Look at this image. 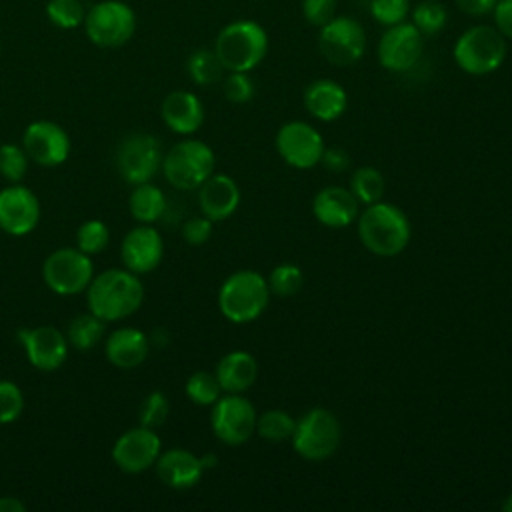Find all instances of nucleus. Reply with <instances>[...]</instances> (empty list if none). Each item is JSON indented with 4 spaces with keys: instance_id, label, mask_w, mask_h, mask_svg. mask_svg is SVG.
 Instances as JSON below:
<instances>
[{
    "instance_id": "obj_42",
    "label": "nucleus",
    "mask_w": 512,
    "mask_h": 512,
    "mask_svg": "<svg viewBox=\"0 0 512 512\" xmlns=\"http://www.w3.org/2000/svg\"><path fill=\"white\" fill-rule=\"evenodd\" d=\"M336 6V0H302V16L310 26L320 28L336 16Z\"/></svg>"
},
{
    "instance_id": "obj_13",
    "label": "nucleus",
    "mask_w": 512,
    "mask_h": 512,
    "mask_svg": "<svg viewBox=\"0 0 512 512\" xmlns=\"http://www.w3.org/2000/svg\"><path fill=\"white\" fill-rule=\"evenodd\" d=\"M88 38L102 48H116L134 34L136 18L130 6L118 0H106L90 8L84 18Z\"/></svg>"
},
{
    "instance_id": "obj_36",
    "label": "nucleus",
    "mask_w": 512,
    "mask_h": 512,
    "mask_svg": "<svg viewBox=\"0 0 512 512\" xmlns=\"http://www.w3.org/2000/svg\"><path fill=\"white\" fill-rule=\"evenodd\" d=\"M28 154L22 146L16 144H2L0 146V174L16 184L22 182V178L26 176L28 170Z\"/></svg>"
},
{
    "instance_id": "obj_44",
    "label": "nucleus",
    "mask_w": 512,
    "mask_h": 512,
    "mask_svg": "<svg viewBox=\"0 0 512 512\" xmlns=\"http://www.w3.org/2000/svg\"><path fill=\"white\" fill-rule=\"evenodd\" d=\"M494 26L506 40H512V0H498L494 10Z\"/></svg>"
},
{
    "instance_id": "obj_28",
    "label": "nucleus",
    "mask_w": 512,
    "mask_h": 512,
    "mask_svg": "<svg viewBox=\"0 0 512 512\" xmlns=\"http://www.w3.org/2000/svg\"><path fill=\"white\" fill-rule=\"evenodd\" d=\"M104 320L92 314L90 310L86 314H78L70 320L66 330V340L72 348L86 352L92 350L104 336Z\"/></svg>"
},
{
    "instance_id": "obj_20",
    "label": "nucleus",
    "mask_w": 512,
    "mask_h": 512,
    "mask_svg": "<svg viewBox=\"0 0 512 512\" xmlns=\"http://www.w3.org/2000/svg\"><path fill=\"white\" fill-rule=\"evenodd\" d=\"M314 218L326 228H346L356 222L360 214V202L344 186H324L312 200Z\"/></svg>"
},
{
    "instance_id": "obj_43",
    "label": "nucleus",
    "mask_w": 512,
    "mask_h": 512,
    "mask_svg": "<svg viewBox=\"0 0 512 512\" xmlns=\"http://www.w3.org/2000/svg\"><path fill=\"white\" fill-rule=\"evenodd\" d=\"M212 230H214V222L210 218H206L204 214L192 216L182 224V238L190 246H202L212 236Z\"/></svg>"
},
{
    "instance_id": "obj_39",
    "label": "nucleus",
    "mask_w": 512,
    "mask_h": 512,
    "mask_svg": "<svg viewBox=\"0 0 512 512\" xmlns=\"http://www.w3.org/2000/svg\"><path fill=\"white\" fill-rule=\"evenodd\" d=\"M168 414H170V404H168L166 394L160 390H154L142 400L140 410H138V420L142 426L158 428L166 422Z\"/></svg>"
},
{
    "instance_id": "obj_11",
    "label": "nucleus",
    "mask_w": 512,
    "mask_h": 512,
    "mask_svg": "<svg viewBox=\"0 0 512 512\" xmlns=\"http://www.w3.org/2000/svg\"><path fill=\"white\" fill-rule=\"evenodd\" d=\"M162 148L152 134L126 136L116 152V168L124 182L136 186L150 182L162 168Z\"/></svg>"
},
{
    "instance_id": "obj_4",
    "label": "nucleus",
    "mask_w": 512,
    "mask_h": 512,
    "mask_svg": "<svg viewBox=\"0 0 512 512\" xmlns=\"http://www.w3.org/2000/svg\"><path fill=\"white\" fill-rule=\"evenodd\" d=\"M508 44L496 26L474 24L454 42L452 56L456 66L470 76H486L506 60Z\"/></svg>"
},
{
    "instance_id": "obj_30",
    "label": "nucleus",
    "mask_w": 512,
    "mask_h": 512,
    "mask_svg": "<svg viewBox=\"0 0 512 512\" xmlns=\"http://www.w3.org/2000/svg\"><path fill=\"white\" fill-rule=\"evenodd\" d=\"M348 188L360 204L368 206V204L382 200L386 184H384V176L380 170H376L374 166H362L352 172Z\"/></svg>"
},
{
    "instance_id": "obj_41",
    "label": "nucleus",
    "mask_w": 512,
    "mask_h": 512,
    "mask_svg": "<svg viewBox=\"0 0 512 512\" xmlns=\"http://www.w3.org/2000/svg\"><path fill=\"white\" fill-rule=\"evenodd\" d=\"M24 410V396L22 390L10 382L0 380V424L14 422Z\"/></svg>"
},
{
    "instance_id": "obj_46",
    "label": "nucleus",
    "mask_w": 512,
    "mask_h": 512,
    "mask_svg": "<svg viewBox=\"0 0 512 512\" xmlns=\"http://www.w3.org/2000/svg\"><path fill=\"white\" fill-rule=\"evenodd\" d=\"M498 0H454L456 8L466 16H488L492 14Z\"/></svg>"
},
{
    "instance_id": "obj_24",
    "label": "nucleus",
    "mask_w": 512,
    "mask_h": 512,
    "mask_svg": "<svg viewBox=\"0 0 512 512\" xmlns=\"http://www.w3.org/2000/svg\"><path fill=\"white\" fill-rule=\"evenodd\" d=\"M164 124L182 136L194 134L204 122V106L200 98L188 90L170 92L160 106Z\"/></svg>"
},
{
    "instance_id": "obj_1",
    "label": "nucleus",
    "mask_w": 512,
    "mask_h": 512,
    "mask_svg": "<svg viewBox=\"0 0 512 512\" xmlns=\"http://www.w3.org/2000/svg\"><path fill=\"white\" fill-rule=\"evenodd\" d=\"M144 300V286L138 274L128 268H110L96 274L86 288V304L104 322L122 320L134 314Z\"/></svg>"
},
{
    "instance_id": "obj_29",
    "label": "nucleus",
    "mask_w": 512,
    "mask_h": 512,
    "mask_svg": "<svg viewBox=\"0 0 512 512\" xmlns=\"http://www.w3.org/2000/svg\"><path fill=\"white\" fill-rule=\"evenodd\" d=\"M186 72L198 86H212L224 78V66L214 48H198L186 60Z\"/></svg>"
},
{
    "instance_id": "obj_15",
    "label": "nucleus",
    "mask_w": 512,
    "mask_h": 512,
    "mask_svg": "<svg viewBox=\"0 0 512 512\" xmlns=\"http://www.w3.org/2000/svg\"><path fill=\"white\" fill-rule=\"evenodd\" d=\"M162 442L154 428L136 426L126 430L112 446V460L116 466L128 474H138L154 466L160 456Z\"/></svg>"
},
{
    "instance_id": "obj_26",
    "label": "nucleus",
    "mask_w": 512,
    "mask_h": 512,
    "mask_svg": "<svg viewBox=\"0 0 512 512\" xmlns=\"http://www.w3.org/2000/svg\"><path fill=\"white\" fill-rule=\"evenodd\" d=\"M222 392L242 394L246 392L258 378V362L246 350H232L224 354L214 370Z\"/></svg>"
},
{
    "instance_id": "obj_22",
    "label": "nucleus",
    "mask_w": 512,
    "mask_h": 512,
    "mask_svg": "<svg viewBox=\"0 0 512 512\" xmlns=\"http://www.w3.org/2000/svg\"><path fill=\"white\" fill-rule=\"evenodd\" d=\"M154 466L160 482L174 490H186L196 486L204 474L200 456L186 448H170L160 452Z\"/></svg>"
},
{
    "instance_id": "obj_32",
    "label": "nucleus",
    "mask_w": 512,
    "mask_h": 512,
    "mask_svg": "<svg viewBox=\"0 0 512 512\" xmlns=\"http://www.w3.org/2000/svg\"><path fill=\"white\" fill-rule=\"evenodd\" d=\"M410 22L420 30L424 38L434 36L444 30L448 22V10L438 0H420L410 8Z\"/></svg>"
},
{
    "instance_id": "obj_34",
    "label": "nucleus",
    "mask_w": 512,
    "mask_h": 512,
    "mask_svg": "<svg viewBox=\"0 0 512 512\" xmlns=\"http://www.w3.org/2000/svg\"><path fill=\"white\" fill-rule=\"evenodd\" d=\"M266 282H268L270 294L288 298V296H294L300 292V288L304 284V274H302L300 266L284 262L270 270Z\"/></svg>"
},
{
    "instance_id": "obj_45",
    "label": "nucleus",
    "mask_w": 512,
    "mask_h": 512,
    "mask_svg": "<svg viewBox=\"0 0 512 512\" xmlns=\"http://www.w3.org/2000/svg\"><path fill=\"white\" fill-rule=\"evenodd\" d=\"M320 164L334 174L344 172L350 166V156L342 148H324V154L320 158Z\"/></svg>"
},
{
    "instance_id": "obj_38",
    "label": "nucleus",
    "mask_w": 512,
    "mask_h": 512,
    "mask_svg": "<svg viewBox=\"0 0 512 512\" xmlns=\"http://www.w3.org/2000/svg\"><path fill=\"white\" fill-rule=\"evenodd\" d=\"M46 14L60 28H76L86 18L80 0H48Z\"/></svg>"
},
{
    "instance_id": "obj_6",
    "label": "nucleus",
    "mask_w": 512,
    "mask_h": 512,
    "mask_svg": "<svg viewBox=\"0 0 512 512\" xmlns=\"http://www.w3.org/2000/svg\"><path fill=\"white\" fill-rule=\"evenodd\" d=\"M340 438L342 430L336 414L326 408H312L296 420L290 442L300 458L322 462L338 450Z\"/></svg>"
},
{
    "instance_id": "obj_35",
    "label": "nucleus",
    "mask_w": 512,
    "mask_h": 512,
    "mask_svg": "<svg viewBox=\"0 0 512 512\" xmlns=\"http://www.w3.org/2000/svg\"><path fill=\"white\" fill-rule=\"evenodd\" d=\"M108 240H110V230L98 218L82 222L76 232V246L88 256L102 252L108 246Z\"/></svg>"
},
{
    "instance_id": "obj_49",
    "label": "nucleus",
    "mask_w": 512,
    "mask_h": 512,
    "mask_svg": "<svg viewBox=\"0 0 512 512\" xmlns=\"http://www.w3.org/2000/svg\"><path fill=\"white\" fill-rule=\"evenodd\" d=\"M502 510H506V512H512V492L506 496V500L502 502Z\"/></svg>"
},
{
    "instance_id": "obj_12",
    "label": "nucleus",
    "mask_w": 512,
    "mask_h": 512,
    "mask_svg": "<svg viewBox=\"0 0 512 512\" xmlns=\"http://www.w3.org/2000/svg\"><path fill=\"white\" fill-rule=\"evenodd\" d=\"M278 156L296 170H308L320 164L324 154L322 134L304 120H290L282 124L274 136Z\"/></svg>"
},
{
    "instance_id": "obj_5",
    "label": "nucleus",
    "mask_w": 512,
    "mask_h": 512,
    "mask_svg": "<svg viewBox=\"0 0 512 512\" xmlns=\"http://www.w3.org/2000/svg\"><path fill=\"white\" fill-rule=\"evenodd\" d=\"M268 298L270 288L260 272L236 270L218 290V308L232 324H246L266 310Z\"/></svg>"
},
{
    "instance_id": "obj_40",
    "label": "nucleus",
    "mask_w": 512,
    "mask_h": 512,
    "mask_svg": "<svg viewBox=\"0 0 512 512\" xmlns=\"http://www.w3.org/2000/svg\"><path fill=\"white\" fill-rule=\"evenodd\" d=\"M224 98L232 104H246L254 98V82L248 72H228L222 78Z\"/></svg>"
},
{
    "instance_id": "obj_18",
    "label": "nucleus",
    "mask_w": 512,
    "mask_h": 512,
    "mask_svg": "<svg viewBox=\"0 0 512 512\" xmlns=\"http://www.w3.org/2000/svg\"><path fill=\"white\" fill-rule=\"evenodd\" d=\"M40 220V202L36 194L20 182L0 190V228L10 236H24Z\"/></svg>"
},
{
    "instance_id": "obj_14",
    "label": "nucleus",
    "mask_w": 512,
    "mask_h": 512,
    "mask_svg": "<svg viewBox=\"0 0 512 512\" xmlns=\"http://www.w3.org/2000/svg\"><path fill=\"white\" fill-rule=\"evenodd\" d=\"M378 62L388 72H408L412 70L424 54V36L410 22H398L388 26L378 40Z\"/></svg>"
},
{
    "instance_id": "obj_17",
    "label": "nucleus",
    "mask_w": 512,
    "mask_h": 512,
    "mask_svg": "<svg viewBox=\"0 0 512 512\" xmlns=\"http://www.w3.org/2000/svg\"><path fill=\"white\" fill-rule=\"evenodd\" d=\"M16 336L24 346L28 362L42 372L58 370L68 356V340L54 326L20 328Z\"/></svg>"
},
{
    "instance_id": "obj_2",
    "label": "nucleus",
    "mask_w": 512,
    "mask_h": 512,
    "mask_svg": "<svg viewBox=\"0 0 512 512\" xmlns=\"http://www.w3.org/2000/svg\"><path fill=\"white\" fill-rule=\"evenodd\" d=\"M356 226L364 248L380 258H392L404 252L412 236V226L404 210L382 200L364 206L356 218Z\"/></svg>"
},
{
    "instance_id": "obj_23",
    "label": "nucleus",
    "mask_w": 512,
    "mask_h": 512,
    "mask_svg": "<svg viewBox=\"0 0 512 512\" xmlns=\"http://www.w3.org/2000/svg\"><path fill=\"white\" fill-rule=\"evenodd\" d=\"M302 100H304L306 112L320 122L338 120L346 112V106H348L346 90L330 78H318V80L310 82L304 88Z\"/></svg>"
},
{
    "instance_id": "obj_21",
    "label": "nucleus",
    "mask_w": 512,
    "mask_h": 512,
    "mask_svg": "<svg viewBox=\"0 0 512 512\" xmlns=\"http://www.w3.org/2000/svg\"><path fill=\"white\" fill-rule=\"evenodd\" d=\"M240 204V188L236 180L228 174H210L198 186V206L200 214L212 222L230 218Z\"/></svg>"
},
{
    "instance_id": "obj_27",
    "label": "nucleus",
    "mask_w": 512,
    "mask_h": 512,
    "mask_svg": "<svg viewBox=\"0 0 512 512\" xmlns=\"http://www.w3.org/2000/svg\"><path fill=\"white\" fill-rule=\"evenodd\" d=\"M128 210L134 220H138L142 224H152V222L160 220V216L164 214L166 196L152 182L136 184L128 198Z\"/></svg>"
},
{
    "instance_id": "obj_19",
    "label": "nucleus",
    "mask_w": 512,
    "mask_h": 512,
    "mask_svg": "<svg viewBox=\"0 0 512 512\" xmlns=\"http://www.w3.org/2000/svg\"><path fill=\"white\" fill-rule=\"evenodd\" d=\"M120 256L130 272L138 276L152 272L164 256V242L160 232L150 224H140L132 228L122 238Z\"/></svg>"
},
{
    "instance_id": "obj_47",
    "label": "nucleus",
    "mask_w": 512,
    "mask_h": 512,
    "mask_svg": "<svg viewBox=\"0 0 512 512\" xmlns=\"http://www.w3.org/2000/svg\"><path fill=\"white\" fill-rule=\"evenodd\" d=\"M26 504L16 496H0V512H24Z\"/></svg>"
},
{
    "instance_id": "obj_10",
    "label": "nucleus",
    "mask_w": 512,
    "mask_h": 512,
    "mask_svg": "<svg viewBox=\"0 0 512 512\" xmlns=\"http://www.w3.org/2000/svg\"><path fill=\"white\" fill-rule=\"evenodd\" d=\"M320 54L334 66L356 64L366 50V32L352 16H334L320 26L318 32Z\"/></svg>"
},
{
    "instance_id": "obj_8",
    "label": "nucleus",
    "mask_w": 512,
    "mask_h": 512,
    "mask_svg": "<svg viewBox=\"0 0 512 512\" xmlns=\"http://www.w3.org/2000/svg\"><path fill=\"white\" fill-rule=\"evenodd\" d=\"M46 286L60 296H74L88 288L94 278V266L88 254L76 248H58L42 264Z\"/></svg>"
},
{
    "instance_id": "obj_9",
    "label": "nucleus",
    "mask_w": 512,
    "mask_h": 512,
    "mask_svg": "<svg viewBox=\"0 0 512 512\" xmlns=\"http://www.w3.org/2000/svg\"><path fill=\"white\" fill-rule=\"evenodd\" d=\"M258 412L242 394H224L212 404L210 426L214 436L228 444L240 446L256 434Z\"/></svg>"
},
{
    "instance_id": "obj_31",
    "label": "nucleus",
    "mask_w": 512,
    "mask_h": 512,
    "mask_svg": "<svg viewBox=\"0 0 512 512\" xmlns=\"http://www.w3.org/2000/svg\"><path fill=\"white\" fill-rule=\"evenodd\" d=\"M294 426H296V420L292 418V414L280 408H270L258 414L256 418V434L268 442L290 440Z\"/></svg>"
},
{
    "instance_id": "obj_33",
    "label": "nucleus",
    "mask_w": 512,
    "mask_h": 512,
    "mask_svg": "<svg viewBox=\"0 0 512 512\" xmlns=\"http://www.w3.org/2000/svg\"><path fill=\"white\" fill-rule=\"evenodd\" d=\"M184 392L188 396L190 402L198 404V406H212L220 396H222V388L220 382L216 378L214 372H194L184 386Z\"/></svg>"
},
{
    "instance_id": "obj_25",
    "label": "nucleus",
    "mask_w": 512,
    "mask_h": 512,
    "mask_svg": "<svg viewBox=\"0 0 512 512\" xmlns=\"http://www.w3.org/2000/svg\"><path fill=\"white\" fill-rule=\"evenodd\" d=\"M150 344L148 336L132 326H124L114 330L104 344V354L108 362L122 370H132L140 366L148 356Z\"/></svg>"
},
{
    "instance_id": "obj_16",
    "label": "nucleus",
    "mask_w": 512,
    "mask_h": 512,
    "mask_svg": "<svg viewBox=\"0 0 512 512\" xmlns=\"http://www.w3.org/2000/svg\"><path fill=\"white\" fill-rule=\"evenodd\" d=\"M22 148L28 158L40 166H60L70 154V138L66 130L50 120L28 124L22 136Z\"/></svg>"
},
{
    "instance_id": "obj_7",
    "label": "nucleus",
    "mask_w": 512,
    "mask_h": 512,
    "mask_svg": "<svg viewBox=\"0 0 512 512\" xmlns=\"http://www.w3.org/2000/svg\"><path fill=\"white\" fill-rule=\"evenodd\" d=\"M214 166V152L202 140H182L162 158V174L176 190H198Z\"/></svg>"
},
{
    "instance_id": "obj_3",
    "label": "nucleus",
    "mask_w": 512,
    "mask_h": 512,
    "mask_svg": "<svg viewBox=\"0 0 512 512\" xmlns=\"http://www.w3.org/2000/svg\"><path fill=\"white\" fill-rule=\"evenodd\" d=\"M214 52L226 72H250L266 58L268 32L256 20H234L218 32Z\"/></svg>"
},
{
    "instance_id": "obj_48",
    "label": "nucleus",
    "mask_w": 512,
    "mask_h": 512,
    "mask_svg": "<svg viewBox=\"0 0 512 512\" xmlns=\"http://www.w3.org/2000/svg\"><path fill=\"white\" fill-rule=\"evenodd\" d=\"M200 462H202L204 470L206 468H214L218 464V456L216 454H204V456H200Z\"/></svg>"
},
{
    "instance_id": "obj_37",
    "label": "nucleus",
    "mask_w": 512,
    "mask_h": 512,
    "mask_svg": "<svg viewBox=\"0 0 512 512\" xmlns=\"http://www.w3.org/2000/svg\"><path fill=\"white\" fill-rule=\"evenodd\" d=\"M410 8V0H370L368 4L370 16L384 28L408 20Z\"/></svg>"
}]
</instances>
